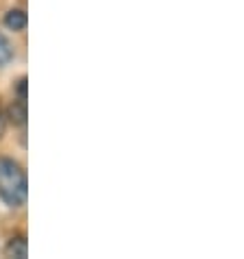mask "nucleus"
Returning <instances> with one entry per match:
<instances>
[{
  "label": "nucleus",
  "instance_id": "nucleus-1",
  "mask_svg": "<svg viewBox=\"0 0 244 259\" xmlns=\"http://www.w3.org/2000/svg\"><path fill=\"white\" fill-rule=\"evenodd\" d=\"M26 175L13 159H0V198L9 207H20L26 200Z\"/></svg>",
  "mask_w": 244,
  "mask_h": 259
},
{
  "label": "nucleus",
  "instance_id": "nucleus-2",
  "mask_svg": "<svg viewBox=\"0 0 244 259\" xmlns=\"http://www.w3.org/2000/svg\"><path fill=\"white\" fill-rule=\"evenodd\" d=\"M5 255L7 257H16V259H24L28 255V242L24 235H16L11 237L9 244H7L5 248Z\"/></svg>",
  "mask_w": 244,
  "mask_h": 259
},
{
  "label": "nucleus",
  "instance_id": "nucleus-3",
  "mask_svg": "<svg viewBox=\"0 0 244 259\" xmlns=\"http://www.w3.org/2000/svg\"><path fill=\"white\" fill-rule=\"evenodd\" d=\"M26 24L28 18L22 9H11L5 13V26L11 28V31H22V28H26Z\"/></svg>",
  "mask_w": 244,
  "mask_h": 259
},
{
  "label": "nucleus",
  "instance_id": "nucleus-4",
  "mask_svg": "<svg viewBox=\"0 0 244 259\" xmlns=\"http://www.w3.org/2000/svg\"><path fill=\"white\" fill-rule=\"evenodd\" d=\"M7 118H9V122H11V124H16V126H24L26 124V103L22 98L16 100V103L9 107Z\"/></svg>",
  "mask_w": 244,
  "mask_h": 259
},
{
  "label": "nucleus",
  "instance_id": "nucleus-5",
  "mask_svg": "<svg viewBox=\"0 0 244 259\" xmlns=\"http://www.w3.org/2000/svg\"><path fill=\"white\" fill-rule=\"evenodd\" d=\"M13 59V48H11V41L0 33V68L7 66Z\"/></svg>",
  "mask_w": 244,
  "mask_h": 259
},
{
  "label": "nucleus",
  "instance_id": "nucleus-6",
  "mask_svg": "<svg viewBox=\"0 0 244 259\" xmlns=\"http://www.w3.org/2000/svg\"><path fill=\"white\" fill-rule=\"evenodd\" d=\"M26 78H20V83H18V96L22 98V100H26Z\"/></svg>",
  "mask_w": 244,
  "mask_h": 259
},
{
  "label": "nucleus",
  "instance_id": "nucleus-7",
  "mask_svg": "<svg viewBox=\"0 0 244 259\" xmlns=\"http://www.w3.org/2000/svg\"><path fill=\"white\" fill-rule=\"evenodd\" d=\"M5 126H7V116H5V111L0 109V138H3V133H5Z\"/></svg>",
  "mask_w": 244,
  "mask_h": 259
}]
</instances>
